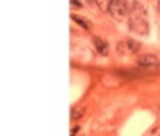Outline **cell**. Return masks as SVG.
<instances>
[{
	"mask_svg": "<svg viewBox=\"0 0 160 136\" xmlns=\"http://www.w3.org/2000/svg\"><path fill=\"white\" fill-rule=\"evenodd\" d=\"M137 64H139L141 67H158L160 61L154 54H144L141 58H137Z\"/></svg>",
	"mask_w": 160,
	"mask_h": 136,
	"instance_id": "3957f363",
	"label": "cell"
},
{
	"mask_svg": "<svg viewBox=\"0 0 160 136\" xmlns=\"http://www.w3.org/2000/svg\"><path fill=\"white\" fill-rule=\"evenodd\" d=\"M78 130H80V126H74V130L70 131V136H75V133H77Z\"/></svg>",
	"mask_w": 160,
	"mask_h": 136,
	"instance_id": "8fae6325",
	"label": "cell"
},
{
	"mask_svg": "<svg viewBox=\"0 0 160 136\" xmlns=\"http://www.w3.org/2000/svg\"><path fill=\"white\" fill-rule=\"evenodd\" d=\"M108 12L111 13V17L114 20H122L129 13L128 0H110V8H108Z\"/></svg>",
	"mask_w": 160,
	"mask_h": 136,
	"instance_id": "7a4b0ae2",
	"label": "cell"
},
{
	"mask_svg": "<svg viewBox=\"0 0 160 136\" xmlns=\"http://www.w3.org/2000/svg\"><path fill=\"white\" fill-rule=\"evenodd\" d=\"M70 2H72V5H74V7H78V8H82V3H80L78 0H70Z\"/></svg>",
	"mask_w": 160,
	"mask_h": 136,
	"instance_id": "30bf717a",
	"label": "cell"
},
{
	"mask_svg": "<svg viewBox=\"0 0 160 136\" xmlns=\"http://www.w3.org/2000/svg\"><path fill=\"white\" fill-rule=\"evenodd\" d=\"M72 20H74L77 25L83 26L85 30H90V28H92V25H90L88 20H85V18H82V17H78V15H74V13H72Z\"/></svg>",
	"mask_w": 160,
	"mask_h": 136,
	"instance_id": "8992f818",
	"label": "cell"
},
{
	"mask_svg": "<svg viewBox=\"0 0 160 136\" xmlns=\"http://www.w3.org/2000/svg\"><path fill=\"white\" fill-rule=\"evenodd\" d=\"M141 44L137 41H132V39H126L122 43H118V51H122V53H137L139 51Z\"/></svg>",
	"mask_w": 160,
	"mask_h": 136,
	"instance_id": "277c9868",
	"label": "cell"
},
{
	"mask_svg": "<svg viewBox=\"0 0 160 136\" xmlns=\"http://www.w3.org/2000/svg\"><path fill=\"white\" fill-rule=\"evenodd\" d=\"M93 44H95V48H97V51L100 53V54H108V43L106 41H103L101 38H98V36H95L93 38Z\"/></svg>",
	"mask_w": 160,
	"mask_h": 136,
	"instance_id": "5b68a950",
	"label": "cell"
},
{
	"mask_svg": "<svg viewBox=\"0 0 160 136\" xmlns=\"http://www.w3.org/2000/svg\"><path fill=\"white\" fill-rule=\"evenodd\" d=\"M157 8H158V13H160V0H158V3H157Z\"/></svg>",
	"mask_w": 160,
	"mask_h": 136,
	"instance_id": "7c38bea8",
	"label": "cell"
},
{
	"mask_svg": "<svg viewBox=\"0 0 160 136\" xmlns=\"http://www.w3.org/2000/svg\"><path fill=\"white\" fill-rule=\"evenodd\" d=\"M147 136H160V126H155L154 130H152Z\"/></svg>",
	"mask_w": 160,
	"mask_h": 136,
	"instance_id": "9c48e42d",
	"label": "cell"
},
{
	"mask_svg": "<svg viewBox=\"0 0 160 136\" xmlns=\"http://www.w3.org/2000/svg\"><path fill=\"white\" fill-rule=\"evenodd\" d=\"M95 2L98 3V7L101 10H108V8H110V0H95Z\"/></svg>",
	"mask_w": 160,
	"mask_h": 136,
	"instance_id": "ba28073f",
	"label": "cell"
},
{
	"mask_svg": "<svg viewBox=\"0 0 160 136\" xmlns=\"http://www.w3.org/2000/svg\"><path fill=\"white\" fill-rule=\"evenodd\" d=\"M83 112H85L83 107L82 108H74V112H72V120H77L80 117H83Z\"/></svg>",
	"mask_w": 160,
	"mask_h": 136,
	"instance_id": "52a82bcc",
	"label": "cell"
},
{
	"mask_svg": "<svg viewBox=\"0 0 160 136\" xmlns=\"http://www.w3.org/2000/svg\"><path fill=\"white\" fill-rule=\"evenodd\" d=\"M129 30L137 34H147L149 33V20H147V10L139 2L132 5L129 10Z\"/></svg>",
	"mask_w": 160,
	"mask_h": 136,
	"instance_id": "6da1fadb",
	"label": "cell"
}]
</instances>
